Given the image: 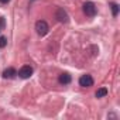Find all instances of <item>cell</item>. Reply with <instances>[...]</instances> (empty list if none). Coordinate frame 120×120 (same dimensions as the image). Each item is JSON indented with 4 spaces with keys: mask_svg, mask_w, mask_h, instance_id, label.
<instances>
[{
    "mask_svg": "<svg viewBox=\"0 0 120 120\" xmlns=\"http://www.w3.org/2000/svg\"><path fill=\"white\" fill-rule=\"evenodd\" d=\"M71 75L69 74H61V75H59V78H58V81H59V83H61V85H68V83H71Z\"/></svg>",
    "mask_w": 120,
    "mask_h": 120,
    "instance_id": "52a82bcc",
    "label": "cell"
},
{
    "mask_svg": "<svg viewBox=\"0 0 120 120\" xmlns=\"http://www.w3.org/2000/svg\"><path fill=\"white\" fill-rule=\"evenodd\" d=\"M31 75H33V68H31L30 65H24V67H21V69L19 71V76L23 78V79H27V78H30Z\"/></svg>",
    "mask_w": 120,
    "mask_h": 120,
    "instance_id": "277c9868",
    "label": "cell"
},
{
    "mask_svg": "<svg viewBox=\"0 0 120 120\" xmlns=\"http://www.w3.org/2000/svg\"><path fill=\"white\" fill-rule=\"evenodd\" d=\"M7 45V40L6 37H0V48H4Z\"/></svg>",
    "mask_w": 120,
    "mask_h": 120,
    "instance_id": "30bf717a",
    "label": "cell"
},
{
    "mask_svg": "<svg viewBox=\"0 0 120 120\" xmlns=\"http://www.w3.org/2000/svg\"><path fill=\"white\" fill-rule=\"evenodd\" d=\"M55 17H56V20L59 23H68V19H69L68 14H67V11L64 9H58L56 13H55Z\"/></svg>",
    "mask_w": 120,
    "mask_h": 120,
    "instance_id": "5b68a950",
    "label": "cell"
},
{
    "mask_svg": "<svg viewBox=\"0 0 120 120\" xmlns=\"http://www.w3.org/2000/svg\"><path fill=\"white\" fill-rule=\"evenodd\" d=\"M48 24H47V21H44V20H40V21H37L35 23V31H37V34L38 35H45L47 33H48Z\"/></svg>",
    "mask_w": 120,
    "mask_h": 120,
    "instance_id": "7a4b0ae2",
    "label": "cell"
},
{
    "mask_svg": "<svg viewBox=\"0 0 120 120\" xmlns=\"http://www.w3.org/2000/svg\"><path fill=\"white\" fill-rule=\"evenodd\" d=\"M79 85L82 88H90L93 85V78L90 75H82L79 78Z\"/></svg>",
    "mask_w": 120,
    "mask_h": 120,
    "instance_id": "3957f363",
    "label": "cell"
},
{
    "mask_svg": "<svg viewBox=\"0 0 120 120\" xmlns=\"http://www.w3.org/2000/svg\"><path fill=\"white\" fill-rule=\"evenodd\" d=\"M110 7H112V13H113V16L116 17V16L119 14V4H117V3H112Z\"/></svg>",
    "mask_w": 120,
    "mask_h": 120,
    "instance_id": "9c48e42d",
    "label": "cell"
},
{
    "mask_svg": "<svg viewBox=\"0 0 120 120\" xmlns=\"http://www.w3.org/2000/svg\"><path fill=\"white\" fill-rule=\"evenodd\" d=\"M9 2H10V0H0V3H4V4L9 3Z\"/></svg>",
    "mask_w": 120,
    "mask_h": 120,
    "instance_id": "7c38bea8",
    "label": "cell"
},
{
    "mask_svg": "<svg viewBox=\"0 0 120 120\" xmlns=\"http://www.w3.org/2000/svg\"><path fill=\"white\" fill-rule=\"evenodd\" d=\"M0 27H2V28L4 27V19L3 17H0Z\"/></svg>",
    "mask_w": 120,
    "mask_h": 120,
    "instance_id": "8fae6325",
    "label": "cell"
},
{
    "mask_svg": "<svg viewBox=\"0 0 120 120\" xmlns=\"http://www.w3.org/2000/svg\"><path fill=\"white\" fill-rule=\"evenodd\" d=\"M16 75H17V71H16L14 68H7V69L3 71V78H4V79H11V78H14Z\"/></svg>",
    "mask_w": 120,
    "mask_h": 120,
    "instance_id": "8992f818",
    "label": "cell"
},
{
    "mask_svg": "<svg viewBox=\"0 0 120 120\" xmlns=\"http://www.w3.org/2000/svg\"><path fill=\"white\" fill-rule=\"evenodd\" d=\"M83 13H85L88 17H93V16H96L98 9H96L95 3H92V2H86V3L83 4Z\"/></svg>",
    "mask_w": 120,
    "mask_h": 120,
    "instance_id": "6da1fadb",
    "label": "cell"
},
{
    "mask_svg": "<svg viewBox=\"0 0 120 120\" xmlns=\"http://www.w3.org/2000/svg\"><path fill=\"white\" fill-rule=\"evenodd\" d=\"M106 95H107V89H106V88H99V89L96 90V93H95L96 98H103V96H106Z\"/></svg>",
    "mask_w": 120,
    "mask_h": 120,
    "instance_id": "ba28073f",
    "label": "cell"
}]
</instances>
